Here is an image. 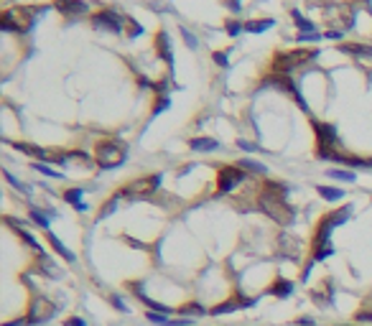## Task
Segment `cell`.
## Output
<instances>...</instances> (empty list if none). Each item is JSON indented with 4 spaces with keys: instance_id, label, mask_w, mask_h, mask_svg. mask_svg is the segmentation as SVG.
Here are the masks:
<instances>
[{
    "instance_id": "obj_1",
    "label": "cell",
    "mask_w": 372,
    "mask_h": 326,
    "mask_svg": "<svg viewBox=\"0 0 372 326\" xmlns=\"http://www.w3.org/2000/svg\"><path fill=\"white\" fill-rule=\"evenodd\" d=\"M43 13V8H8L0 18V28L10 33H26L33 26V16Z\"/></svg>"
},
{
    "instance_id": "obj_2",
    "label": "cell",
    "mask_w": 372,
    "mask_h": 326,
    "mask_svg": "<svg viewBox=\"0 0 372 326\" xmlns=\"http://www.w3.org/2000/svg\"><path fill=\"white\" fill-rule=\"evenodd\" d=\"M95 158L99 168H117L128 158V145L120 140H99L95 148Z\"/></svg>"
},
{
    "instance_id": "obj_3",
    "label": "cell",
    "mask_w": 372,
    "mask_h": 326,
    "mask_svg": "<svg viewBox=\"0 0 372 326\" xmlns=\"http://www.w3.org/2000/svg\"><path fill=\"white\" fill-rule=\"evenodd\" d=\"M316 56H319L316 49H311V51H306V49L280 51V54L273 56V74H291L293 69H296V66L306 64V61H313Z\"/></svg>"
},
{
    "instance_id": "obj_4",
    "label": "cell",
    "mask_w": 372,
    "mask_h": 326,
    "mask_svg": "<svg viewBox=\"0 0 372 326\" xmlns=\"http://www.w3.org/2000/svg\"><path fill=\"white\" fill-rule=\"evenodd\" d=\"M158 184H161V176L153 173V176H148V178H138V181L128 184L125 189H120L117 194H120V199H122V196H125V199H143V196H151L153 191L158 189Z\"/></svg>"
},
{
    "instance_id": "obj_5",
    "label": "cell",
    "mask_w": 372,
    "mask_h": 326,
    "mask_svg": "<svg viewBox=\"0 0 372 326\" xmlns=\"http://www.w3.org/2000/svg\"><path fill=\"white\" fill-rule=\"evenodd\" d=\"M313 133H316V143H319L316 151H339V133H336V125L313 120Z\"/></svg>"
},
{
    "instance_id": "obj_6",
    "label": "cell",
    "mask_w": 372,
    "mask_h": 326,
    "mask_svg": "<svg viewBox=\"0 0 372 326\" xmlns=\"http://www.w3.org/2000/svg\"><path fill=\"white\" fill-rule=\"evenodd\" d=\"M247 178V171L242 166H224L219 168V194H230L235 186H240Z\"/></svg>"
},
{
    "instance_id": "obj_7",
    "label": "cell",
    "mask_w": 372,
    "mask_h": 326,
    "mask_svg": "<svg viewBox=\"0 0 372 326\" xmlns=\"http://www.w3.org/2000/svg\"><path fill=\"white\" fill-rule=\"evenodd\" d=\"M265 82H268V84H275L278 89H283V92H288V95H291L293 99H296V105H298V107H301L303 112H306V115H309V105H306V99L301 97L298 87L293 84V79H291L288 74H270V77H268Z\"/></svg>"
},
{
    "instance_id": "obj_8",
    "label": "cell",
    "mask_w": 372,
    "mask_h": 326,
    "mask_svg": "<svg viewBox=\"0 0 372 326\" xmlns=\"http://www.w3.org/2000/svg\"><path fill=\"white\" fill-rule=\"evenodd\" d=\"M92 23H95V28H107L112 33H122V26H125V23H122V16L117 13V10H110V8L95 13Z\"/></svg>"
},
{
    "instance_id": "obj_9",
    "label": "cell",
    "mask_w": 372,
    "mask_h": 326,
    "mask_svg": "<svg viewBox=\"0 0 372 326\" xmlns=\"http://www.w3.org/2000/svg\"><path fill=\"white\" fill-rule=\"evenodd\" d=\"M54 313H56V306H51L46 298H36L31 306V313L26 316V324H43V321L54 319Z\"/></svg>"
},
{
    "instance_id": "obj_10",
    "label": "cell",
    "mask_w": 372,
    "mask_h": 326,
    "mask_svg": "<svg viewBox=\"0 0 372 326\" xmlns=\"http://www.w3.org/2000/svg\"><path fill=\"white\" fill-rule=\"evenodd\" d=\"M56 10H59L61 16L66 18H77V16H84L87 13V3H82V0H56Z\"/></svg>"
},
{
    "instance_id": "obj_11",
    "label": "cell",
    "mask_w": 372,
    "mask_h": 326,
    "mask_svg": "<svg viewBox=\"0 0 372 326\" xmlns=\"http://www.w3.org/2000/svg\"><path fill=\"white\" fill-rule=\"evenodd\" d=\"M253 298H235V301H224V303H219V306H214L212 308V313L214 316H222V313H232V311H237V308H245V306H253Z\"/></svg>"
},
{
    "instance_id": "obj_12",
    "label": "cell",
    "mask_w": 372,
    "mask_h": 326,
    "mask_svg": "<svg viewBox=\"0 0 372 326\" xmlns=\"http://www.w3.org/2000/svg\"><path fill=\"white\" fill-rule=\"evenodd\" d=\"M156 43H158V54L166 59V66L174 72V54H171V43H168V33L161 31L158 36H156Z\"/></svg>"
},
{
    "instance_id": "obj_13",
    "label": "cell",
    "mask_w": 372,
    "mask_h": 326,
    "mask_svg": "<svg viewBox=\"0 0 372 326\" xmlns=\"http://www.w3.org/2000/svg\"><path fill=\"white\" fill-rule=\"evenodd\" d=\"M46 237H49V245L54 247V252H56V255H61L66 263H74V260H77V255H74V252H72L69 247H66V245H64L59 237H56L54 232H46Z\"/></svg>"
},
{
    "instance_id": "obj_14",
    "label": "cell",
    "mask_w": 372,
    "mask_h": 326,
    "mask_svg": "<svg viewBox=\"0 0 372 326\" xmlns=\"http://www.w3.org/2000/svg\"><path fill=\"white\" fill-rule=\"evenodd\" d=\"M13 148L20 151V153H26V155H31V158H41V161H49L51 158L49 151L39 148V145H31V143H13Z\"/></svg>"
},
{
    "instance_id": "obj_15",
    "label": "cell",
    "mask_w": 372,
    "mask_h": 326,
    "mask_svg": "<svg viewBox=\"0 0 372 326\" xmlns=\"http://www.w3.org/2000/svg\"><path fill=\"white\" fill-rule=\"evenodd\" d=\"M61 199L66 201V204H72L77 211H87V204L82 201V189H66L61 194Z\"/></svg>"
},
{
    "instance_id": "obj_16",
    "label": "cell",
    "mask_w": 372,
    "mask_h": 326,
    "mask_svg": "<svg viewBox=\"0 0 372 326\" xmlns=\"http://www.w3.org/2000/svg\"><path fill=\"white\" fill-rule=\"evenodd\" d=\"M178 313H181V316L184 319H191V316H207V306H201V303H194V301H191V303H186V306H181V308H178Z\"/></svg>"
},
{
    "instance_id": "obj_17",
    "label": "cell",
    "mask_w": 372,
    "mask_h": 326,
    "mask_svg": "<svg viewBox=\"0 0 372 326\" xmlns=\"http://www.w3.org/2000/svg\"><path fill=\"white\" fill-rule=\"evenodd\" d=\"M28 217H31V222L36 224V227H41V230H46V232H49L51 222H49V214H46V211H41V209H36V207H31Z\"/></svg>"
},
{
    "instance_id": "obj_18",
    "label": "cell",
    "mask_w": 372,
    "mask_h": 326,
    "mask_svg": "<svg viewBox=\"0 0 372 326\" xmlns=\"http://www.w3.org/2000/svg\"><path fill=\"white\" fill-rule=\"evenodd\" d=\"M273 26H275L273 18H260V20H250V23H245V31H250V33H263V31L273 28Z\"/></svg>"
},
{
    "instance_id": "obj_19",
    "label": "cell",
    "mask_w": 372,
    "mask_h": 326,
    "mask_svg": "<svg viewBox=\"0 0 372 326\" xmlns=\"http://www.w3.org/2000/svg\"><path fill=\"white\" fill-rule=\"evenodd\" d=\"M189 145H191L194 151H204V153H207V151H217V148H219V143L214 140V138H194Z\"/></svg>"
},
{
    "instance_id": "obj_20",
    "label": "cell",
    "mask_w": 372,
    "mask_h": 326,
    "mask_svg": "<svg viewBox=\"0 0 372 326\" xmlns=\"http://www.w3.org/2000/svg\"><path fill=\"white\" fill-rule=\"evenodd\" d=\"M329 178H336V181H344V184H354L357 181V173L354 171H342V168H332V171H326Z\"/></svg>"
},
{
    "instance_id": "obj_21",
    "label": "cell",
    "mask_w": 372,
    "mask_h": 326,
    "mask_svg": "<svg viewBox=\"0 0 372 326\" xmlns=\"http://www.w3.org/2000/svg\"><path fill=\"white\" fill-rule=\"evenodd\" d=\"M339 49L354 56H372V46H365V43H342Z\"/></svg>"
},
{
    "instance_id": "obj_22",
    "label": "cell",
    "mask_w": 372,
    "mask_h": 326,
    "mask_svg": "<svg viewBox=\"0 0 372 326\" xmlns=\"http://www.w3.org/2000/svg\"><path fill=\"white\" fill-rule=\"evenodd\" d=\"M270 293L278 296V298H286V296L293 293V283H291V280H275V286L270 288Z\"/></svg>"
},
{
    "instance_id": "obj_23",
    "label": "cell",
    "mask_w": 372,
    "mask_h": 326,
    "mask_svg": "<svg viewBox=\"0 0 372 326\" xmlns=\"http://www.w3.org/2000/svg\"><path fill=\"white\" fill-rule=\"evenodd\" d=\"M316 191H319V196H324L326 201H339L344 196V191L334 189V186H316Z\"/></svg>"
},
{
    "instance_id": "obj_24",
    "label": "cell",
    "mask_w": 372,
    "mask_h": 326,
    "mask_svg": "<svg viewBox=\"0 0 372 326\" xmlns=\"http://www.w3.org/2000/svg\"><path fill=\"white\" fill-rule=\"evenodd\" d=\"M293 18H296V26L301 28V33H316V26H313L311 23V20H306V18H303L301 13H298V10H293V13H291Z\"/></svg>"
},
{
    "instance_id": "obj_25",
    "label": "cell",
    "mask_w": 372,
    "mask_h": 326,
    "mask_svg": "<svg viewBox=\"0 0 372 326\" xmlns=\"http://www.w3.org/2000/svg\"><path fill=\"white\" fill-rule=\"evenodd\" d=\"M237 166H242L245 171H253V173H268V168L263 166V163H257V161H253V158H242Z\"/></svg>"
},
{
    "instance_id": "obj_26",
    "label": "cell",
    "mask_w": 372,
    "mask_h": 326,
    "mask_svg": "<svg viewBox=\"0 0 372 326\" xmlns=\"http://www.w3.org/2000/svg\"><path fill=\"white\" fill-rule=\"evenodd\" d=\"M117 201H120V194H115V196H112V199L107 201V204H105L102 209H99V214H97V219H107V217L112 214V211H115V209H117Z\"/></svg>"
},
{
    "instance_id": "obj_27",
    "label": "cell",
    "mask_w": 372,
    "mask_h": 326,
    "mask_svg": "<svg viewBox=\"0 0 372 326\" xmlns=\"http://www.w3.org/2000/svg\"><path fill=\"white\" fill-rule=\"evenodd\" d=\"M5 178H8V184H10V186H13V189H18V191H20V194H26V196H31V189H28L26 184H20V181H18V178H16L13 173H10V171H5Z\"/></svg>"
},
{
    "instance_id": "obj_28",
    "label": "cell",
    "mask_w": 372,
    "mask_h": 326,
    "mask_svg": "<svg viewBox=\"0 0 372 326\" xmlns=\"http://www.w3.org/2000/svg\"><path fill=\"white\" fill-rule=\"evenodd\" d=\"M33 168H36V171L39 173H43V176H49V178H64L59 171H54V168H49L46 163H41V161H36V163H33Z\"/></svg>"
},
{
    "instance_id": "obj_29",
    "label": "cell",
    "mask_w": 372,
    "mask_h": 326,
    "mask_svg": "<svg viewBox=\"0 0 372 326\" xmlns=\"http://www.w3.org/2000/svg\"><path fill=\"white\" fill-rule=\"evenodd\" d=\"M224 31H227V36H240V33L245 31V23H240V20H227Z\"/></svg>"
},
{
    "instance_id": "obj_30",
    "label": "cell",
    "mask_w": 372,
    "mask_h": 326,
    "mask_svg": "<svg viewBox=\"0 0 372 326\" xmlns=\"http://www.w3.org/2000/svg\"><path fill=\"white\" fill-rule=\"evenodd\" d=\"M181 38L186 41V46H189V49H196V46H199L196 36H194V33H191L189 28H184V26H181Z\"/></svg>"
},
{
    "instance_id": "obj_31",
    "label": "cell",
    "mask_w": 372,
    "mask_h": 326,
    "mask_svg": "<svg viewBox=\"0 0 372 326\" xmlns=\"http://www.w3.org/2000/svg\"><path fill=\"white\" fill-rule=\"evenodd\" d=\"M212 59L217 61V66H227V61H230V59H227V51H214Z\"/></svg>"
},
{
    "instance_id": "obj_32",
    "label": "cell",
    "mask_w": 372,
    "mask_h": 326,
    "mask_svg": "<svg viewBox=\"0 0 372 326\" xmlns=\"http://www.w3.org/2000/svg\"><path fill=\"white\" fill-rule=\"evenodd\" d=\"M168 105H171V99H168V97H161L158 102H156V107H153V115H158L161 110H168Z\"/></svg>"
},
{
    "instance_id": "obj_33",
    "label": "cell",
    "mask_w": 372,
    "mask_h": 326,
    "mask_svg": "<svg viewBox=\"0 0 372 326\" xmlns=\"http://www.w3.org/2000/svg\"><path fill=\"white\" fill-rule=\"evenodd\" d=\"M224 5H227L232 13H240L242 10V5H240V0H224Z\"/></svg>"
},
{
    "instance_id": "obj_34",
    "label": "cell",
    "mask_w": 372,
    "mask_h": 326,
    "mask_svg": "<svg viewBox=\"0 0 372 326\" xmlns=\"http://www.w3.org/2000/svg\"><path fill=\"white\" fill-rule=\"evenodd\" d=\"M64 326H87V324H84V319L74 316V319H66V321H64Z\"/></svg>"
},
{
    "instance_id": "obj_35",
    "label": "cell",
    "mask_w": 372,
    "mask_h": 326,
    "mask_svg": "<svg viewBox=\"0 0 372 326\" xmlns=\"http://www.w3.org/2000/svg\"><path fill=\"white\" fill-rule=\"evenodd\" d=\"M237 145H240V148H242V151H247V153H253V151H257V148H255V145H253L250 140H237Z\"/></svg>"
},
{
    "instance_id": "obj_36",
    "label": "cell",
    "mask_w": 372,
    "mask_h": 326,
    "mask_svg": "<svg viewBox=\"0 0 372 326\" xmlns=\"http://www.w3.org/2000/svg\"><path fill=\"white\" fill-rule=\"evenodd\" d=\"M324 38H342V31H326Z\"/></svg>"
},
{
    "instance_id": "obj_37",
    "label": "cell",
    "mask_w": 372,
    "mask_h": 326,
    "mask_svg": "<svg viewBox=\"0 0 372 326\" xmlns=\"http://www.w3.org/2000/svg\"><path fill=\"white\" fill-rule=\"evenodd\" d=\"M112 303H115V308H120V311H128V306H125V303H122V301H120L117 296L112 298Z\"/></svg>"
},
{
    "instance_id": "obj_38",
    "label": "cell",
    "mask_w": 372,
    "mask_h": 326,
    "mask_svg": "<svg viewBox=\"0 0 372 326\" xmlns=\"http://www.w3.org/2000/svg\"><path fill=\"white\" fill-rule=\"evenodd\" d=\"M298 326H316V324H313V319H298Z\"/></svg>"
}]
</instances>
